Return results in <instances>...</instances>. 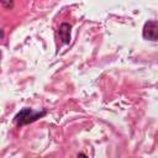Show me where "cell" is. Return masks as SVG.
<instances>
[{"mask_svg":"<svg viewBox=\"0 0 158 158\" xmlns=\"http://www.w3.org/2000/svg\"><path fill=\"white\" fill-rule=\"evenodd\" d=\"M58 36L63 44H69L72 40V25L68 22H62L58 27Z\"/></svg>","mask_w":158,"mask_h":158,"instance_id":"3957f363","label":"cell"},{"mask_svg":"<svg viewBox=\"0 0 158 158\" xmlns=\"http://www.w3.org/2000/svg\"><path fill=\"white\" fill-rule=\"evenodd\" d=\"M48 111L46 109L42 110H33L32 107H22L20 109V111H17L12 118V123L17 127L21 128L23 126L31 125L41 118H43L44 116H47Z\"/></svg>","mask_w":158,"mask_h":158,"instance_id":"6da1fadb","label":"cell"},{"mask_svg":"<svg viewBox=\"0 0 158 158\" xmlns=\"http://www.w3.org/2000/svg\"><path fill=\"white\" fill-rule=\"evenodd\" d=\"M142 37L146 41H158V20H147L142 28Z\"/></svg>","mask_w":158,"mask_h":158,"instance_id":"7a4b0ae2","label":"cell"},{"mask_svg":"<svg viewBox=\"0 0 158 158\" xmlns=\"http://www.w3.org/2000/svg\"><path fill=\"white\" fill-rule=\"evenodd\" d=\"M0 4H1V6H2L5 10H11V9L14 7V5H15L14 1H6V0H1Z\"/></svg>","mask_w":158,"mask_h":158,"instance_id":"277c9868","label":"cell"},{"mask_svg":"<svg viewBox=\"0 0 158 158\" xmlns=\"http://www.w3.org/2000/svg\"><path fill=\"white\" fill-rule=\"evenodd\" d=\"M77 158H89L84 152H79L78 154H77Z\"/></svg>","mask_w":158,"mask_h":158,"instance_id":"5b68a950","label":"cell"}]
</instances>
